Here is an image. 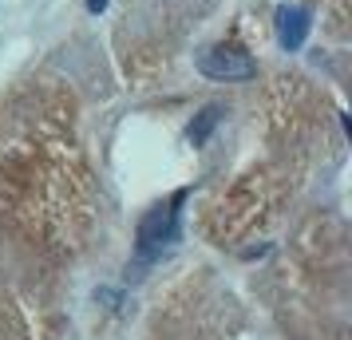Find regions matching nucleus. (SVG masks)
<instances>
[{"label":"nucleus","mask_w":352,"mask_h":340,"mask_svg":"<svg viewBox=\"0 0 352 340\" xmlns=\"http://www.w3.org/2000/svg\"><path fill=\"white\" fill-rule=\"evenodd\" d=\"M178 202H182V194H175L166 206L146 210V218L139 222V253H143V258L162 253V249L178 238Z\"/></svg>","instance_id":"obj_1"},{"label":"nucleus","mask_w":352,"mask_h":340,"mask_svg":"<svg viewBox=\"0 0 352 340\" xmlns=\"http://www.w3.org/2000/svg\"><path fill=\"white\" fill-rule=\"evenodd\" d=\"M198 71L210 76V80H250L257 71V64L250 60V52L218 44V48L198 52Z\"/></svg>","instance_id":"obj_2"},{"label":"nucleus","mask_w":352,"mask_h":340,"mask_svg":"<svg viewBox=\"0 0 352 340\" xmlns=\"http://www.w3.org/2000/svg\"><path fill=\"white\" fill-rule=\"evenodd\" d=\"M273 28H277V44L285 52H297L309 36V12L297 8V4H277L273 12Z\"/></svg>","instance_id":"obj_3"},{"label":"nucleus","mask_w":352,"mask_h":340,"mask_svg":"<svg viewBox=\"0 0 352 340\" xmlns=\"http://www.w3.org/2000/svg\"><path fill=\"white\" fill-rule=\"evenodd\" d=\"M222 119V107H206L202 111V119H198V127H190V139L194 143H206V135H210V127Z\"/></svg>","instance_id":"obj_4"},{"label":"nucleus","mask_w":352,"mask_h":340,"mask_svg":"<svg viewBox=\"0 0 352 340\" xmlns=\"http://www.w3.org/2000/svg\"><path fill=\"white\" fill-rule=\"evenodd\" d=\"M107 8V0H87V12H103Z\"/></svg>","instance_id":"obj_5"}]
</instances>
